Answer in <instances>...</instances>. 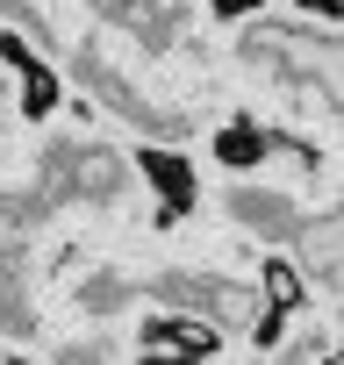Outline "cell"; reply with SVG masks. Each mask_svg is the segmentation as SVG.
Wrapping results in <instances>:
<instances>
[{
    "label": "cell",
    "mask_w": 344,
    "mask_h": 365,
    "mask_svg": "<svg viewBox=\"0 0 344 365\" xmlns=\"http://www.w3.org/2000/svg\"><path fill=\"white\" fill-rule=\"evenodd\" d=\"M58 187L79 194V201H115L129 187V158L108 150V143H79V150L58 158Z\"/></svg>",
    "instance_id": "6da1fadb"
},
{
    "label": "cell",
    "mask_w": 344,
    "mask_h": 365,
    "mask_svg": "<svg viewBox=\"0 0 344 365\" xmlns=\"http://www.w3.org/2000/svg\"><path fill=\"white\" fill-rule=\"evenodd\" d=\"M258 301H265L273 315H301V308H308V279H301V265H294V258H265V272H258Z\"/></svg>",
    "instance_id": "7a4b0ae2"
},
{
    "label": "cell",
    "mask_w": 344,
    "mask_h": 365,
    "mask_svg": "<svg viewBox=\"0 0 344 365\" xmlns=\"http://www.w3.org/2000/svg\"><path fill=\"white\" fill-rule=\"evenodd\" d=\"M301 8H315V15H323V29H337V15H344V0H301Z\"/></svg>",
    "instance_id": "277c9868"
},
{
    "label": "cell",
    "mask_w": 344,
    "mask_h": 365,
    "mask_svg": "<svg viewBox=\"0 0 344 365\" xmlns=\"http://www.w3.org/2000/svg\"><path fill=\"white\" fill-rule=\"evenodd\" d=\"M216 8L223 15H244V8H265V0H216Z\"/></svg>",
    "instance_id": "5b68a950"
},
{
    "label": "cell",
    "mask_w": 344,
    "mask_h": 365,
    "mask_svg": "<svg viewBox=\"0 0 344 365\" xmlns=\"http://www.w3.org/2000/svg\"><path fill=\"white\" fill-rule=\"evenodd\" d=\"M216 150H223V165H258L273 143H265L258 129H244V122H237V129H223V136H216Z\"/></svg>",
    "instance_id": "3957f363"
}]
</instances>
